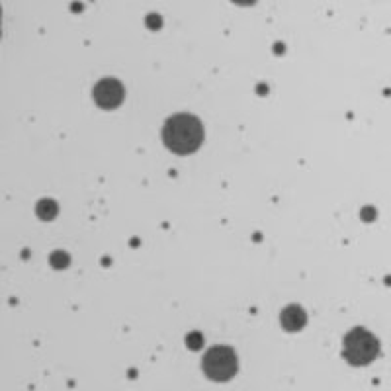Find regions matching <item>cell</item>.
<instances>
[{"mask_svg":"<svg viewBox=\"0 0 391 391\" xmlns=\"http://www.w3.org/2000/svg\"><path fill=\"white\" fill-rule=\"evenodd\" d=\"M163 139L170 151H175L178 155H188V153H194L196 149L202 145L204 127L198 117L190 116V114H178L165 124Z\"/></svg>","mask_w":391,"mask_h":391,"instance_id":"6da1fadb","label":"cell"},{"mask_svg":"<svg viewBox=\"0 0 391 391\" xmlns=\"http://www.w3.org/2000/svg\"><path fill=\"white\" fill-rule=\"evenodd\" d=\"M344 358L352 366H366L380 354V342L366 329H352L344 337Z\"/></svg>","mask_w":391,"mask_h":391,"instance_id":"7a4b0ae2","label":"cell"},{"mask_svg":"<svg viewBox=\"0 0 391 391\" xmlns=\"http://www.w3.org/2000/svg\"><path fill=\"white\" fill-rule=\"evenodd\" d=\"M205 376L214 381H227L233 378L239 370V362L235 356L233 348L229 346H214L205 352L204 362Z\"/></svg>","mask_w":391,"mask_h":391,"instance_id":"3957f363","label":"cell"},{"mask_svg":"<svg viewBox=\"0 0 391 391\" xmlns=\"http://www.w3.org/2000/svg\"><path fill=\"white\" fill-rule=\"evenodd\" d=\"M94 100L100 108H116L124 100V88L116 78H104L94 87Z\"/></svg>","mask_w":391,"mask_h":391,"instance_id":"277c9868","label":"cell"},{"mask_svg":"<svg viewBox=\"0 0 391 391\" xmlns=\"http://www.w3.org/2000/svg\"><path fill=\"white\" fill-rule=\"evenodd\" d=\"M282 325L288 331H297V329H302L303 325H305V313H303L297 305L288 307V309L282 313Z\"/></svg>","mask_w":391,"mask_h":391,"instance_id":"5b68a950","label":"cell"},{"mask_svg":"<svg viewBox=\"0 0 391 391\" xmlns=\"http://www.w3.org/2000/svg\"><path fill=\"white\" fill-rule=\"evenodd\" d=\"M235 4H241V6H251V4H254L256 0H233Z\"/></svg>","mask_w":391,"mask_h":391,"instance_id":"8992f818","label":"cell"}]
</instances>
